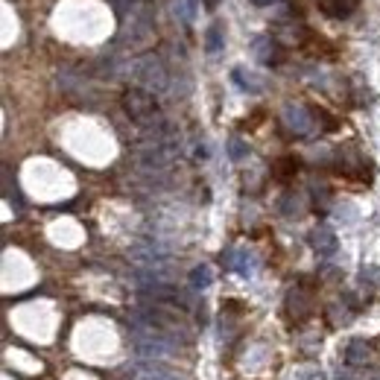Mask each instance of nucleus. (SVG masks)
Here are the masks:
<instances>
[{
  "mask_svg": "<svg viewBox=\"0 0 380 380\" xmlns=\"http://www.w3.org/2000/svg\"><path fill=\"white\" fill-rule=\"evenodd\" d=\"M252 50H255L258 62H263V64H278V59H281V50H278L275 36H258V38L252 41Z\"/></svg>",
  "mask_w": 380,
  "mask_h": 380,
  "instance_id": "nucleus-5",
  "label": "nucleus"
},
{
  "mask_svg": "<svg viewBox=\"0 0 380 380\" xmlns=\"http://www.w3.org/2000/svg\"><path fill=\"white\" fill-rule=\"evenodd\" d=\"M272 170H275V178L287 181V178H293V173H295V170H299V161H295V158H281Z\"/></svg>",
  "mask_w": 380,
  "mask_h": 380,
  "instance_id": "nucleus-11",
  "label": "nucleus"
},
{
  "mask_svg": "<svg viewBox=\"0 0 380 380\" xmlns=\"http://www.w3.org/2000/svg\"><path fill=\"white\" fill-rule=\"evenodd\" d=\"M225 27H223V21H213L211 27H208V36H205V50L211 53V56H217L220 50H223V44H225V32H223Z\"/></svg>",
  "mask_w": 380,
  "mask_h": 380,
  "instance_id": "nucleus-8",
  "label": "nucleus"
},
{
  "mask_svg": "<svg viewBox=\"0 0 380 380\" xmlns=\"http://www.w3.org/2000/svg\"><path fill=\"white\" fill-rule=\"evenodd\" d=\"M202 3H205L208 9H217V6H220V0H202Z\"/></svg>",
  "mask_w": 380,
  "mask_h": 380,
  "instance_id": "nucleus-17",
  "label": "nucleus"
},
{
  "mask_svg": "<svg viewBox=\"0 0 380 380\" xmlns=\"http://www.w3.org/2000/svg\"><path fill=\"white\" fill-rule=\"evenodd\" d=\"M176 15H181L185 21H193V15H196V0H176Z\"/></svg>",
  "mask_w": 380,
  "mask_h": 380,
  "instance_id": "nucleus-12",
  "label": "nucleus"
},
{
  "mask_svg": "<svg viewBox=\"0 0 380 380\" xmlns=\"http://www.w3.org/2000/svg\"><path fill=\"white\" fill-rule=\"evenodd\" d=\"M275 41L284 44V47H299V44L307 41V27H304V24H295V21L281 24V27L275 29Z\"/></svg>",
  "mask_w": 380,
  "mask_h": 380,
  "instance_id": "nucleus-4",
  "label": "nucleus"
},
{
  "mask_svg": "<svg viewBox=\"0 0 380 380\" xmlns=\"http://www.w3.org/2000/svg\"><path fill=\"white\" fill-rule=\"evenodd\" d=\"M316 3H319V9L328 15V18L342 21V18H349V15L360 6V0H316Z\"/></svg>",
  "mask_w": 380,
  "mask_h": 380,
  "instance_id": "nucleus-6",
  "label": "nucleus"
},
{
  "mask_svg": "<svg viewBox=\"0 0 380 380\" xmlns=\"http://www.w3.org/2000/svg\"><path fill=\"white\" fill-rule=\"evenodd\" d=\"M252 3H258V6H272L275 0H252Z\"/></svg>",
  "mask_w": 380,
  "mask_h": 380,
  "instance_id": "nucleus-18",
  "label": "nucleus"
},
{
  "mask_svg": "<svg viewBox=\"0 0 380 380\" xmlns=\"http://www.w3.org/2000/svg\"><path fill=\"white\" fill-rule=\"evenodd\" d=\"M123 108L135 123H150L158 114V103L153 94H146L143 88H129L123 91Z\"/></svg>",
  "mask_w": 380,
  "mask_h": 380,
  "instance_id": "nucleus-1",
  "label": "nucleus"
},
{
  "mask_svg": "<svg viewBox=\"0 0 380 380\" xmlns=\"http://www.w3.org/2000/svg\"><path fill=\"white\" fill-rule=\"evenodd\" d=\"M234 82L243 88V91H260V82L255 73H249L246 68H234Z\"/></svg>",
  "mask_w": 380,
  "mask_h": 380,
  "instance_id": "nucleus-10",
  "label": "nucleus"
},
{
  "mask_svg": "<svg viewBox=\"0 0 380 380\" xmlns=\"http://www.w3.org/2000/svg\"><path fill=\"white\" fill-rule=\"evenodd\" d=\"M310 246L316 252L322 255H330L337 249V237H334V231H330L328 225H319V228H313V234H310Z\"/></svg>",
  "mask_w": 380,
  "mask_h": 380,
  "instance_id": "nucleus-7",
  "label": "nucleus"
},
{
  "mask_svg": "<svg viewBox=\"0 0 380 380\" xmlns=\"http://www.w3.org/2000/svg\"><path fill=\"white\" fill-rule=\"evenodd\" d=\"M243 155V143L237 138H231V158H240Z\"/></svg>",
  "mask_w": 380,
  "mask_h": 380,
  "instance_id": "nucleus-16",
  "label": "nucleus"
},
{
  "mask_svg": "<svg viewBox=\"0 0 380 380\" xmlns=\"http://www.w3.org/2000/svg\"><path fill=\"white\" fill-rule=\"evenodd\" d=\"M363 167H366V164H363V158L351 150V146L339 153V170H342L345 176H357V173H363Z\"/></svg>",
  "mask_w": 380,
  "mask_h": 380,
  "instance_id": "nucleus-9",
  "label": "nucleus"
},
{
  "mask_svg": "<svg viewBox=\"0 0 380 380\" xmlns=\"http://www.w3.org/2000/svg\"><path fill=\"white\" fill-rule=\"evenodd\" d=\"M363 281H372L374 287H380V269L377 267H366V269H363Z\"/></svg>",
  "mask_w": 380,
  "mask_h": 380,
  "instance_id": "nucleus-14",
  "label": "nucleus"
},
{
  "mask_svg": "<svg viewBox=\"0 0 380 380\" xmlns=\"http://www.w3.org/2000/svg\"><path fill=\"white\" fill-rule=\"evenodd\" d=\"M114 9H118V15H126L129 9H135V0H111Z\"/></svg>",
  "mask_w": 380,
  "mask_h": 380,
  "instance_id": "nucleus-15",
  "label": "nucleus"
},
{
  "mask_svg": "<svg viewBox=\"0 0 380 380\" xmlns=\"http://www.w3.org/2000/svg\"><path fill=\"white\" fill-rule=\"evenodd\" d=\"M284 126H287L290 135L302 138V135H307V132L313 129V114L304 106H299V103H290L284 108Z\"/></svg>",
  "mask_w": 380,
  "mask_h": 380,
  "instance_id": "nucleus-3",
  "label": "nucleus"
},
{
  "mask_svg": "<svg viewBox=\"0 0 380 380\" xmlns=\"http://www.w3.org/2000/svg\"><path fill=\"white\" fill-rule=\"evenodd\" d=\"M313 307H316V299H313L310 284H307V281L295 284V287L290 290V295H287V316H290L293 322H304L310 313H313Z\"/></svg>",
  "mask_w": 380,
  "mask_h": 380,
  "instance_id": "nucleus-2",
  "label": "nucleus"
},
{
  "mask_svg": "<svg viewBox=\"0 0 380 380\" xmlns=\"http://www.w3.org/2000/svg\"><path fill=\"white\" fill-rule=\"evenodd\" d=\"M190 284H193V287H208V284H211V269H208V267L193 269V275H190Z\"/></svg>",
  "mask_w": 380,
  "mask_h": 380,
  "instance_id": "nucleus-13",
  "label": "nucleus"
}]
</instances>
